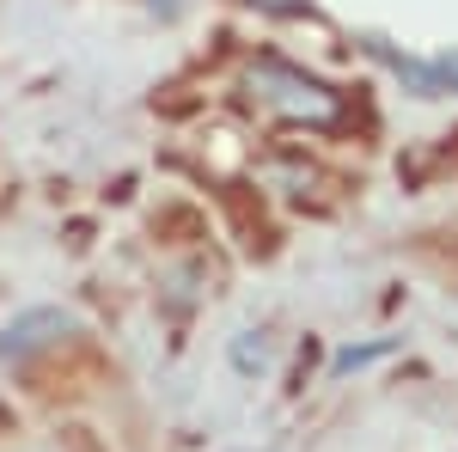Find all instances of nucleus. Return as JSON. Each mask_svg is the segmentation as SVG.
I'll use <instances>...</instances> for the list:
<instances>
[{
	"mask_svg": "<svg viewBox=\"0 0 458 452\" xmlns=\"http://www.w3.org/2000/svg\"><path fill=\"white\" fill-rule=\"evenodd\" d=\"M105 380H110V361L86 337L49 348L43 361L25 367V385H31V397H43V404H80V397H92Z\"/></svg>",
	"mask_w": 458,
	"mask_h": 452,
	"instance_id": "1",
	"label": "nucleus"
}]
</instances>
